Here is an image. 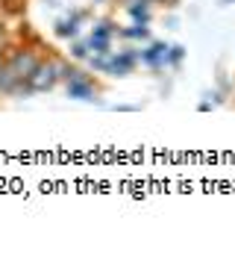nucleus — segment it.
<instances>
[{"label": "nucleus", "mask_w": 235, "mask_h": 259, "mask_svg": "<svg viewBox=\"0 0 235 259\" xmlns=\"http://www.w3.org/2000/svg\"><path fill=\"white\" fill-rule=\"evenodd\" d=\"M56 80H59V74H56V59H47V62L38 59V65L32 68V74L27 77V89H30V92H50V89L56 85Z\"/></svg>", "instance_id": "obj_1"}, {"label": "nucleus", "mask_w": 235, "mask_h": 259, "mask_svg": "<svg viewBox=\"0 0 235 259\" xmlns=\"http://www.w3.org/2000/svg\"><path fill=\"white\" fill-rule=\"evenodd\" d=\"M35 65H38V59L32 56L30 50H18L15 56L6 62V68H9V71H12V74H15L21 82H24V80H27V77L32 74V68H35Z\"/></svg>", "instance_id": "obj_2"}, {"label": "nucleus", "mask_w": 235, "mask_h": 259, "mask_svg": "<svg viewBox=\"0 0 235 259\" xmlns=\"http://www.w3.org/2000/svg\"><path fill=\"white\" fill-rule=\"evenodd\" d=\"M68 97H77V100H94V97H97V89H94V82L88 80V77L77 74V77L68 80Z\"/></svg>", "instance_id": "obj_3"}, {"label": "nucleus", "mask_w": 235, "mask_h": 259, "mask_svg": "<svg viewBox=\"0 0 235 259\" xmlns=\"http://www.w3.org/2000/svg\"><path fill=\"white\" fill-rule=\"evenodd\" d=\"M97 68H103V71H109V74H126V71L132 68V56H129V53H121V56H112V59H100Z\"/></svg>", "instance_id": "obj_4"}, {"label": "nucleus", "mask_w": 235, "mask_h": 259, "mask_svg": "<svg viewBox=\"0 0 235 259\" xmlns=\"http://www.w3.org/2000/svg\"><path fill=\"white\" fill-rule=\"evenodd\" d=\"M165 59H168V48L165 45H153V48H147V53H144V62L150 65H165Z\"/></svg>", "instance_id": "obj_5"}, {"label": "nucleus", "mask_w": 235, "mask_h": 259, "mask_svg": "<svg viewBox=\"0 0 235 259\" xmlns=\"http://www.w3.org/2000/svg\"><path fill=\"white\" fill-rule=\"evenodd\" d=\"M124 35H132V38H147V30H144V27H135V30H126Z\"/></svg>", "instance_id": "obj_6"}, {"label": "nucleus", "mask_w": 235, "mask_h": 259, "mask_svg": "<svg viewBox=\"0 0 235 259\" xmlns=\"http://www.w3.org/2000/svg\"><path fill=\"white\" fill-rule=\"evenodd\" d=\"M3 68H6V59H3V53H0V71H3Z\"/></svg>", "instance_id": "obj_7"}]
</instances>
